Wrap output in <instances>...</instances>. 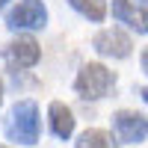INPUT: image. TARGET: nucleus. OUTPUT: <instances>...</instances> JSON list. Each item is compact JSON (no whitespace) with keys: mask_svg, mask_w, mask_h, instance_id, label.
<instances>
[{"mask_svg":"<svg viewBox=\"0 0 148 148\" xmlns=\"http://www.w3.org/2000/svg\"><path fill=\"white\" fill-rule=\"evenodd\" d=\"M39 130H42V121H39V107L33 101H18L9 113L6 121V136L12 142H21V145H36L39 142Z\"/></svg>","mask_w":148,"mask_h":148,"instance_id":"f257e3e1","label":"nucleus"},{"mask_svg":"<svg viewBox=\"0 0 148 148\" xmlns=\"http://www.w3.org/2000/svg\"><path fill=\"white\" fill-rule=\"evenodd\" d=\"M116 86V74L98 65V62H89L77 71V80H74V89L83 101H98V98H104L110 89Z\"/></svg>","mask_w":148,"mask_h":148,"instance_id":"f03ea898","label":"nucleus"},{"mask_svg":"<svg viewBox=\"0 0 148 148\" xmlns=\"http://www.w3.org/2000/svg\"><path fill=\"white\" fill-rule=\"evenodd\" d=\"M45 24H47V9L42 0H21L6 18L9 30H42Z\"/></svg>","mask_w":148,"mask_h":148,"instance_id":"7ed1b4c3","label":"nucleus"},{"mask_svg":"<svg viewBox=\"0 0 148 148\" xmlns=\"http://www.w3.org/2000/svg\"><path fill=\"white\" fill-rule=\"evenodd\" d=\"M113 136L119 142H142L148 136V119L142 113L121 110V113L113 116Z\"/></svg>","mask_w":148,"mask_h":148,"instance_id":"20e7f679","label":"nucleus"},{"mask_svg":"<svg viewBox=\"0 0 148 148\" xmlns=\"http://www.w3.org/2000/svg\"><path fill=\"white\" fill-rule=\"evenodd\" d=\"M92 47L101 56H113V59H125V56H130V39L121 30H101L92 39Z\"/></svg>","mask_w":148,"mask_h":148,"instance_id":"39448f33","label":"nucleus"},{"mask_svg":"<svg viewBox=\"0 0 148 148\" xmlns=\"http://www.w3.org/2000/svg\"><path fill=\"white\" fill-rule=\"evenodd\" d=\"M113 18L127 24V27L136 30V33H148V9L133 6L130 0H113Z\"/></svg>","mask_w":148,"mask_h":148,"instance_id":"423d86ee","label":"nucleus"},{"mask_svg":"<svg viewBox=\"0 0 148 148\" xmlns=\"http://www.w3.org/2000/svg\"><path fill=\"white\" fill-rule=\"evenodd\" d=\"M6 56H9V59H12V62H15L18 68H33L36 62H39L42 51H39V45H36V39L24 36V39L12 42V45L6 47Z\"/></svg>","mask_w":148,"mask_h":148,"instance_id":"0eeeda50","label":"nucleus"},{"mask_svg":"<svg viewBox=\"0 0 148 148\" xmlns=\"http://www.w3.org/2000/svg\"><path fill=\"white\" fill-rule=\"evenodd\" d=\"M51 130L59 139H68L74 133V116H71V110L65 104H59V101L51 104Z\"/></svg>","mask_w":148,"mask_h":148,"instance_id":"6e6552de","label":"nucleus"},{"mask_svg":"<svg viewBox=\"0 0 148 148\" xmlns=\"http://www.w3.org/2000/svg\"><path fill=\"white\" fill-rule=\"evenodd\" d=\"M68 6L89 21H104L107 15V0H68Z\"/></svg>","mask_w":148,"mask_h":148,"instance_id":"1a4fd4ad","label":"nucleus"},{"mask_svg":"<svg viewBox=\"0 0 148 148\" xmlns=\"http://www.w3.org/2000/svg\"><path fill=\"white\" fill-rule=\"evenodd\" d=\"M77 148H116V142L104 130H86V133H80Z\"/></svg>","mask_w":148,"mask_h":148,"instance_id":"9d476101","label":"nucleus"},{"mask_svg":"<svg viewBox=\"0 0 148 148\" xmlns=\"http://www.w3.org/2000/svg\"><path fill=\"white\" fill-rule=\"evenodd\" d=\"M142 71L148 74V47H145V51H142Z\"/></svg>","mask_w":148,"mask_h":148,"instance_id":"9b49d317","label":"nucleus"},{"mask_svg":"<svg viewBox=\"0 0 148 148\" xmlns=\"http://www.w3.org/2000/svg\"><path fill=\"white\" fill-rule=\"evenodd\" d=\"M142 98H145V101H148V86H145V89H142Z\"/></svg>","mask_w":148,"mask_h":148,"instance_id":"f8f14e48","label":"nucleus"},{"mask_svg":"<svg viewBox=\"0 0 148 148\" xmlns=\"http://www.w3.org/2000/svg\"><path fill=\"white\" fill-rule=\"evenodd\" d=\"M0 101H3V83H0Z\"/></svg>","mask_w":148,"mask_h":148,"instance_id":"ddd939ff","label":"nucleus"},{"mask_svg":"<svg viewBox=\"0 0 148 148\" xmlns=\"http://www.w3.org/2000/svg\"><path fill=\"white\" fill-rule=\"evenodd\" d=\"M3 6H6V0H0V9H3Z\"/></svg>","mask_w":148,"mask_h":148,"instance_id":"4468645a","label":"nucleus"},{"mask_svg":"<svg viewBox=\"0 0 148 148\" xmlns=\"http://www.w3.org/2000/svg\"><path fill=\"white\" fill-rule=\"evenodd\" d=\"M142 3H148V0H142Z\"/></svg>","mask_w":148,"mask_h":148,"instance_id":"2eb2a0df","label":"nucleus"}]
</instances>
